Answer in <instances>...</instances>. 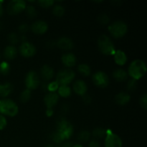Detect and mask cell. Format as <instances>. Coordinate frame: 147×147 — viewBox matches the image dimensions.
Listing matches in <instances>:
<instances>
[{"label":"cell","mask_w":147,"mask_h":147,"mask_svg":"<svg viewBox=\"0 0 147 147\" xmlns=\"http://www.w3.org/2000/svg\"><path fill=\"white\" fill-rule=\"evenodd\" d=\"M146 73V63L141 60L132 62L129 67V75L132 79L137 80L142 78Z\"/></svg>","instance_id":"cell-1"},{"label":"cell","mask_w":147,"mask_h":147,"mask_svg":"<svg viewBox=\"0 0 147 147\" xmlns=\"http://www.w3.org/2000/svg\"><path fill=\"white\" fill-rule=\"evenodd\" d=\"M98 46L100 51L106 55H114L116 52L113 43L112 42L111 39L105 34L100 36L98 40Z\"/></svg>","instance_id":"cell-2"},{"label":"cell","mask_w":147,"mask_h":147,"mask_svg":"<svg viewBox=\"0 0 147 147\" xmlns=\"http://www.w3.org/2000/svg\"><path fill=\"white\" fill-rule=\"evenodd\" d=\"M0 113L12 117L18 113V106L11 100L5 99L0 101Z\"/></svg>","instance_id":"cell-3"},{"label":"cell","mask_w":147,"mask_h":147,"mask_svg":"<svg viewBox=\"0 0 147 147\" xmlns=\"http://www.w3.org/2000/svg\"><path fill=\"white\" fill-rule=\"evenodd\" d=\"M57 132L60 134L64 140L70 139L73 135V127L71 123L67 121L65 119L62 118L58 121L57 124Z\"/></svg>","instance_id":"cell-4"},{"label":"cell","mask_w":147,"mask_h":147,"mask_svg":"<svg viewBox=\"0 0 147 147\" xmlns=\"http://www.w3.org/2000/svg\"><path fill=\"white\" fill-rule=\"evenodd\" d=\"M128 30L126 23L121 21L115 22L109 27V31L115 38H121L126 34Z\"/></svg>","instance_id":"cell-5"},{"label":"cell","mask_w":147,"mask_h":147,"mask_svg":"<svg viewBox=\"0 0 147 147\" xmlns=\"http://www.w3.org/2000/svg\"><path fill=\"white\" fill-rule=\"evenodd\" d=\"M75 78V73L70 69H64L57 73L56 82L59 86H67L70 84Z\"/></svg>","instance_id":"cell-6"},{"label":"cell","mask_w":147,"mask_h":147,"mask_svg":"<svg viewBox=\"0 0 147 147\" xmlns=\"http://www.w3.org/2000/svg\"><path fill=\"white\" fill-rule=\"evenodd\" d=\"M26 8V4L24 1L22 0H13L9 3L7 6V11L9 14L11 15L18 14Z\"/></svg>","instance_id":"cell-7"},{"label":"cell","mask_w":147,"mask_h":147,"mask_svg":"<svg viewBox=\"0 0 147 147\" xmlns=\"http://www.w3.org/2000/svg\"><path fill=\"white\" fill-rule=\"evenodd\" d=\"M107 136L105 139V147H122V141L118 135L114 134L111 130L106 131Z\"/></svg>","instance_id":"cell-8"},{"label":"cell","mask_w":147,"mask_h":147,"mask_svg":"<svg viewBox=\"0 0 147 147\" xmlns=\"http://www.w3.org/2000/svg\"><path fill=\"white\" fill-rule=\"evenodd\" d=\"M40 84L38 75L34 71H30L27 73L25 78L26 87L28 90H34Z\"/></svg>","instance_id":"cell-9"},{"label":"cell","mask_w":147,"mask_h":147,"mask_svg":"<svg viewBox=\"0 0 147 147\" xmlns=\"http://www.w3.org/2000/svg\"><path fill=\"white\" fill-rule=\"evenodd\" d=\"M93 81L96 86L100 88H105L109 85V79L106 73L100 71L93 75Z\"/></svg>","instance_id":"cell-10"},{"label":"cell","mask_w":147,"mask_h":147,"mask_svg":"<svg viewBox=\"0 0 147 147\" xmlns=\"http://www.w3.org/2000/svg\"><path fill=\"white\" fill-rule=\"evenodd\" d=\"M20 54L25 57H30L34 55L36 53V48L30 42H23L20 47Z\"/></svg>","instance_id":"cell-11"},{"label":"cell","mask_w":147,"mask_h":147,"mask_svg":"<svg viewBox=\"0 0 147 147\" xmlns=\"http://www.w3.org/2000/svg\"><path fill=\"white\" fill-rule=\"evenodd\" d=\"M48 29V25L44 21H37L32 24L31 27V30L34 34H42L46 32Z\"/></svg>","instance_id":"cell-12"},{"label":"cell","mask_w":147,"mask_h":147,"mask_svg":"<svg viewBox=\"0 0 147 147\" xmlns=\"http://www.w3.org/2000/svg\"><path fill=\"white\" fill-rule=\"evenodd\" d=\"M59 100V96L56 93L50 92L48 94L45 96L44 98L45 103L47 109H53V106H55Z\"/></svg>","instance_id":"cell-13"},{"label":"cell","mask_w":147,"mask_h":147,"mask_svg":"<svg viewBox=\"0 0 147 147\" xmlns=\"http://www.w3.org/2000/svg\"><path fill=\"white\" fill-rule=\"evenodd\" d=\"M73 90L75 93L80 96H84L87 91V86L83 80H77L73 85Z\"/></svg>","instance_id":"cell-14"},{"label":"cell","mask_w":147,"mask_h":147,"mask_svg":"<svg viewBox=\"0 0 147 147\" xmlns=\"http://www.w3.org/2000/svg\"><path fill=\"white\" fill-rule=\"evenodd\" d=\"M57 45L59 48L64 50H70L73 48V42L67 37H62L59 39L57 42Z\"/></svg>","instance_id":"cell-15"},{"label":"cell","mask_w":147,"mask_h":147,"mask_svg":"<svg viewBox=\"0 0 147 147\" xmlns=\"http://www.w3.org/2000/svg\"><path fill=\"white\" fill-rule=\"evenodd\" d=\"M62 62L66 67H73L76 63V57L73 53H67L63 55Z\"/></svg>","instance_id":"cell-16"},{"label":"cell","mask_w":147,"mask_h":147,"mask_svg":"<svg viewBox=\"0 0 147 147\" xmlns=\"http://www.w3.org/2000/svg\"><path fill=\"white\" fill-rule=\"evenodd\" d=\"M40 74H41L42 78L44 80H48L53 78V76H54V70L51 67L45 65L42 67Z\"/></svg>","instance_id":"cell-17"},{"label":"cell","mask_w":147,"mask_h":147,"mask_svg":"<svg viewBox=\"0 0 147 147\" xmlns=\"http://www.w3.org/2000/svg\"><path fill=\"white\" fill-rule=\"evenodd\" d=\"M115 63L119 65H123L127 61V57L124 52L122 50H117L114 53Z\"/></svg>","instance_id":"cell-18"},{"label":"cell","mask_w":147,"mask_h":147,"mask_svg":"<svg viewBox=\"0 0 147 147\" xmlns=\"http://www.w3.org/2000/svg\"><path fill=\"white\" fill-rule=\"evenodd\" d=\"M17 49L14 46H7L4 51V56L7 60H13L17 56Z\"/></svg>","instance_id":"cell-19"},{"label":"cell","mask_w":147,"mask_h":147,"mask_svg":"<svg viewBox=\"0 0 147 147\" xmlns=\"http://www.w3.org/2000/svg\"><path fill=\"white\" fill-rule=\"evenodd\" d=\"M130 100V96L128 93L121 92L116 96V101L119 105H126Z\"/></svg>","instance_id":"cell-20"},{"label":"cell","mask_w":147,"mask_h":147,"mask_svg":"<svg viewBox=\"0 0 147 147\" xmlns=\"http://www.w3.org/2000/svg\"><path fill=\"white\" fill-rule=\"evenodd\" d=\"M113 76L117 81L123 82L127 79L128 74L123 69H117L113 73Z\"/></svg>","instance_id":"cell-21"},{"label":"cell","mask_w":147,"mask_h":147,"mask_svg":"<svg viewBox=\"0 0 147 147\" xmlns=\"http://www.w3.org/2000/svg\"><path fill=\"white\" fill-rule=\"evenodd\" d=\"M13 90V86L11 83H5L1 85L0 86V96L1 97H7Z\"/></svg>","instance_id":"cell-22"},{"label":"cell","mask_w":147,"mask_h":147,"mask_svg":"<svg viewBox=\"0 0 147 147\" xmlns=\"http://www.w3.org/2000/svg\"><path fill=\"white\" fill-rule=\"evenodd\" d=\"M58 94L63 98H67L71 94V89L67 86H61L58 88Z\"/></svg>","instance_id":"cell-23"},{"label":"cell","mask_w":147,"mask_h":147,"mask_svg":"<svg viewBox=\"0 0 147 147\" xmlns=\"http://www.w3.org/2000/svg\"><path fill=\"white\" fill-rule=\"evenodd\" d=\"M78 71L80 74H82L84 76H88L90 74V68L88 65L86 64H80L79 65Z\"/></svg>","instance_id":"cell-24"},{"label":"cell","mask_w":147,"mask_h":147,"mask_svg":"<svg viewBox=\"0 0 147 147\" xmlns=\"http://www.w3.org/2000/svg\"><path fill=\"white\" fill-rule=\"evenodd\" d=\"M53 12L56 17H60L64 14L65 9L63 6L60 5V4H56V5L54 6V7H53Z\"/></svg>","instance_id":"cell-25"},{"label":"cell","mask_w":147,"mask_h":147,"mask_svg":"<svg viewBox=\"0 0 147 147\" xmlns=\"http://www.w3.org/2000/svg\"><path fill=\"white\" fill-rule=\"evenodd\" d=\"M31 90H28V89L24 90L20 96V101L23 103H27L31 98Z\"/></svg>","instance_id":"cell-26"},{"label":"cell","mask_w":147,"mask_h":147,"mask_svg":"<svg viewBox=\"0 0 147 147\" xmlns=\"http://www.w3.org/2000/svg\"><path fill=\"white\" fill-rule=\"evenodd\" d=\"M90 138V133L88 131H82L78 134V139L80 142H86Z\"/></svg>","instance_id":"cell-27"},{"label":"cell","mask_w":147,"mask_h":147,"mask_svg":"<svg viewBox=\"0 0 147 147\" xmlns=\"http://www.w3.org/2000/svg\"><path fill=\"white\" fill-rule=\"evenodd\" d=\"M25 10H26V14H27V16H28L31 19L34 18V17L37 16V11H36L35 8H34V7H32V6L31 5L27 6V7H26Z\"/></svg>","instance_id":"cell-28"},{"label":"cell","mask_w":147,"mask_h":147,"mask_svg":"<svg viewBox=\"0 0 147 147\" xmlns=\"http://www.w3.org/2000/svg\"><path fill=\"white\" fill-rule=\"evenodd\" d=\"M9 70L10 65L8 63H7V62H2L0 64V73L6 76V75H7L9 73Z\"/></svg>","instance_id":"cell-29"},{"label":"cell","mask_w":147,"mask_h":147,"mask_svg":"<svg viewBox=\"0 0 147 147\" xmlns=\"http://www.w3.org/2000/svg\"><path fill=\"white\" fill-rule=\"evenodd\" d=\"M93 134L94 136V137L100 139V138L103 137L105 136V134H106V131L103 129H102V128H96V129L93 130Z\"/></svg>","instance_id":"cell-30"},{"label":"cell","mask_w":147,"mask_h":147,"mask_svg":"<svg viewBox=\"0 0 147 147\" xmlns=\"http://www.w3.org/2000/svg\"><path fill=\"white\" fill-rule=\"evenodd\" d=\"M59 85L57 82H52L47 86V90L52 93H55L57 90H58Z\"/></svg>","instance_id":"cell-31"},{"label":"cell","mask_w":147,"mask_h":147,"mask_svg":"<svg viewBox=\"0 0 147 147\" xmlns=\"http://www.w3.org/2000/svg\"><path fill=\"white\" fill-rule=\"evenodd\" d=\"M38 4H40L41 7H44V8H48V7H51L54 4V1H52V0H44V1H39Z\"/></svg>","instance_id":"cell-32"},{"label":"cell","mask_w":147,"mask_h":147,"mask_svg":"<svg viewBox=\"0 0 147 147\" xmlns=\"http://www.w3.org/2000/svg\"><path fill=\"white\" fill-rule=\"evenodd\" d=\"M136 86H137V83H136V80H134V79H131L128 82V89H129V90L134 91L136 88Z\"/></svg>","instance_id":"cell-33"},{"label":"cell","mask_w":147,"mask_h":147,"mask_svg":"<svg viewBox=\"0 0 147 147\" xmlns=\"http://www.w3.org/2000/svg\"><path fill=\"white\" fill-rule=\"evenodd\" d=\"M53 140L54 141L55 143L60 144V143H61V142H63V141H64V139H63V136H62L60 134L57 133V132L56 131L55 133H54V134H53Z\"/></svg>","instance_id":"cell-34"},{"label":"cell","mask_w":147,"mask_h":147,"mask_svg":"<svg viewBox=\"0 0 147 147\" xmlns=\"http://www.w3.org/2000/svg\"><path fill=\"white\" fill-rule=\"evenodd\" d=\"M9 41L12 44H16V43L18 42L19 41V37L15 33H11V34H9L8 36Z\"/></svg>","instance_id":"cell-35"},{"label":"cell","mask_w":147,"mask_h":147,"mask_svg":"<svg viewBox=\"0 0 147 147\" xmlns=\"http://www.w3.org/2000/svg\"><path fill=\"white\" fill-rule=\"evenodd\" d=\"M98 21L100 24H106L109 22V17L106 14H101L98 17Z\"/></svg>","instance_id":"cell-36"},{"label":"cell","mask_w":147,"mask_h":147,"mask_svg":"<svg viewBox=\"0 0 147 147\" xmlns=\"http://www.w3.org/2000/svg\"><path fill=\"white\" fill-rule=\"evenodd\" d=\"M140 104L142 107L144 109L146 110L147 108V96L146 94H144L143 96H142L140 98Z\"/></svg>","instance_id":"cell-37"},{"label":"cell","mask_w":147,"mask_h":147,"mask_svg":"<svg viewBox=\"0 0 147 147\" xmlns=\"http://www.w3.org/2000/svg\"><path fill=\"white\" fill-rule=\"evenodd\" d=\"M7 126V120L2 115H0V131L4 129Z\"/></svg>","instance_id":"cell-38"},{"label":"cell","mask_w":147,"mask_h":147,"mask_svg":"<svg viewBox=\"0 0 147 147\" xmlns=\"http://www.w3.org/2000/svg\"><path fill=\"white\" fill-rule=\"evenodd\" d=\"M19 30L22 33L26 32L28 30V26H27L26 24H21V25L20 26V27H19Z\"/></svg>","instance_id":"cell-39"},{"label":"cell","mask_w":147,"mask_h":147,"mask_svg":"<svg viewBox=\"0 0 147 147\" xmlns=\"http://www.w3.org/2000/svg\"><path fill=\"white\" fill-rule=\"evenodd\" d=\"M89 147H100V144L98 141L93 140L89 144Z\"/></svg>","instance_id":"cell-40"},{"label":"cell","mask_w":147,"mask_h":147,"mask_svg":"<svg viewBox=\"0 0 147 147\" xmlns=\"http://www.w3.org/2000/svg\"><path fill=\"white\" fill-rule=\"evenodd\" d=\"M83 100L86 103H90V100H91V98H90V96H83Z\"/></svg>","instance_id":"cell-41"},{"label":"cell","mask_w":147,"mask_h":147,"mask_svg":"<svg viewBox=\"0 0 147 147\" xmlns=\"http://www.w3.org/2000/svg\"><path fill=\"white\" fill-rule=\"evenodd\" d=\"M53 113H54V111H53V109H47V111H46V115H47L48 117H50V116H53Z\"/></svg>","instance_id":"cell-42"},{"label":"cell","mask_w":147,"mask_h":147,"mask_svg":"<svg viewBox=\"0 0 147 147\" xmlns=\"http://www.w3.org/2000/svg\"><path fill=\"white\" fill-rule=\"evenodd\" d=\"M3 2H4L3 1H0V17H1L3 14V7H2Z\"/></svg>","instance_id":"cell-43"},{"label":"cell","mask_w":147,"mask_h":147,"mask_svg":"<svg viewBox=\"0 0 147 147\" xmlns=\"http://www.w3.org/2000/svg\"><path fill=\"white\" fill-rule=\"evenodd\" d=\"M73 145L72 144V143L70 142H67V143H65L64 145H63L62 147H73Z\"/></svg>","instance_id":"cell-44"},{"label":"cell","mask_w":147,"mask_h":147,"mask_svg":"<svg viewBox=\"0 0 147 147\" xmlns=\"http://www.w3.org/2000/svg\"><path fill=\"white\" fill-rule=\"evenodd\" d=\"M73 147H83L82 146L81 144H76V145H73Z\"/></svg>","instance_id":"cell-45"},{"label":"cell","mask_w":147,"mask_h":147,"mask_svg":"<svg viewBox=\"0 0 147 147\" xmlns=\"http://www.w3.org/2000/svg\"><path fill=\"white\" fill-rule=\"evenodd\" d=\"M45 147H53V146H51V145H48V146H46Z\"/></svg>","instance_id":"cell-46"},{"label":"cell","mask_w":147,"mask_h":147,"mask_svg":"<svg viewBox=\"0 0 147 147\" xmlns=\"http://www.w3.org/2000/svg\"><path fill=\"white\" fill-rule=\"evenodd\" d=\"M0 86H1V85H0Z\"/></svg>","instance_id":"cell-47"}]
</instances>
